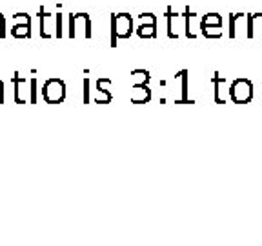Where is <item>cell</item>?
<instances>
[{
  "label": "cell",
  "mask_w": 262,
  "mask_h": 246,
  "mask_svg": "<svg viewBox=\"0 0 262 246\" xmlns=\"http://www.w3.org/2000/svg\"><path fill=\"white\" fill-rule=\"evenodd\" d=\"M133 33V18L129 13H111V46L117 48V38H128Z\"/></svg>",
  "instance_id": "obj_1"
},
{
  "label": "cell",
  "mask_w": 262,
  "mask_h": 246,
  "mask_svg": "<svg viewBox=\"0 0 262 246\" xmlns=\"http://www.w3.org/2000/svg\"><path fill=\"white\" fill-rule=\"evenodd\" d=\"M42 97L47 104H60L66 98V84L60 78H47L42 88Z\"/></svg>",
  "instance_id": "obj_2"
},
{
  "label": "cell",
  "mask_w": 262,
  "mask_h": 246,
  "mask_svg": "<svg viewBox=\"0 0 262 246\" xmlns=\"http://www.w3.org/2000/svg\"><path fill=\"white\" fill-rule=\"evenodd\" d=\"M67 35L75 38V36H84V38H91V18L87 13H75L69 15V33Z\"/></svg>",
  "instance_id": "obj_3"
},
{
  "label": "cell",
  "mask_w": 262,
  "mask_h": 246,
  "mask_svg": "<svg viewBox=\"0 0 262 246\" xmlns=\"http://www.w3.org/2000/svg\"><path fill=\"white\" fill-rule=\"evenodd\" d=\"M230 98L237 104H248L253 98V84L248 78H237L230 86Z\"/></svg>",
  "instance_id": "obj_4"
},
{
  "label": "cell",
  "mask_w": 262,
  "mask_h": 246,
  "mask_svg": "<svg viewBox=\"0 0 262 246\" xmlns=\"http://www.w3.org/2000/svg\"><path fill=\"white\" fill-rule=\"evenodd\" d=\"M40 16V36L42 38H49V36H57V15H51L49 11H44V8L38 10Z\"/></svg>",
  "instance_id": "obj_5"
},
{
  "label": "cell",
  "mask_w": 262,
  "mask_h": 246,
  "mask_svg": "<svg viewBox=\"0 0 262 246\" xmlns=\"http://www.w3.org/2000/svg\"><path fill=\"white\" fill-rule=\"evenodd\" d=\"M13 86H15V102L16 104H26L29 102V90H26V86H29V78H24L20 73H15V77L11 78Z\"/></svg>",
  "instance_id": "obj_6"
},
{
  "label": "cell",
  "mask_w": 262,
  "mask_h": 246,
  "mask_svg": "<svg viewBox=\"0 0 262 246\" xmlns=\"http://www.w3.org/2000/svg\"><path fill=\"white\" fill-rule=\"evenodd\" d=\"M184 31H186V36H190V38H195L197 36V26L202 28V18H199L197 13L190 11V8H186L184 10Z\"/></svg>",
  "instance_id": "obj_7"
},
{
  "label": "cell",
  "mask_w": 262,
  "mask_h": 246,
  "mask_svg": "<svg viewBox=\"0 0 262 246\" xmlns=\"http://www.w3.org/2000/svg\"><path fill=\"white\" fill-rule=\"evenodd\" d=\"M151 100V90L148 84H133L131 90V102L133 104H146Z\"/></svg>",
  "instance_id": "obj_8"
},
{
  "label": "cell",
  "mask_w": 262,
  "mask_h": 246,
  "mask_svg": "<svg viewBox=\"0 0 262 246\" xmlns=\"http://www.w3.org/2000/svg\"><path fill=\"white\" fill-rule=\"evenodd\" d=\"M166 13H168V36H170V38H179L180 28H184V26H180V22H179L182 16L177 15V13H173L171 8H168Z\"/></svg>",
  "instance_id": "obj_9"
},
{
  "label": "cell",
  "mask_w": 262,
  "mask_h": 246,
  "mask_svg": "<svg viewBox=\"0 0 262 246\" xmlns=\"http://www.w3.org/2000/svg\"><path fill=\"white\" fill-rule=\"evenodd\" d=\"M175 77H179V80H180V84H182V97L179 98V102H188L190 100V93H188V72L186 70H182V72L179 73V75H175Z\"/></svg>",
  "instance_id": "obj_10"
},
{
  "label": "cell",
  "mask_w": 262,
  "mask_h": 246,
  "mask_svg": "<svg viewBox=\"0 0 262 246\" xmlns=\"http://www.w3.org/2000/svg\"><path fill=\"white\" fill-rule=\"evenodd\" d=\"M137 35L140 38H155L157 36V26L155 24H140L137 30Z\"/></svg>",
  "instance_id": "obj_11"
},
{
  "label": "cell",
  "mask_w": 262,
  "mask_h": 246,
  "mask_svg": "<svg viewBox=\"0 0 262 246\" xmlns=\"http://www.w3.org/2000/svg\"><path fill=\"white\" fill-rule=\"evenodd\" d=\"M224 86H226V78H219V73H215V102H219V104L226 102V98L222 97Z\"/></svg>",
  "instance_id": "obj_12"
},
{
  "label": "cell",
  "mask_w": 262,
  "mask_h": 246,
  "mask_svg": "<svg viewBox=\"0 0 262 246\" xmlns=\"http://www.w3.org/2000/svg\"><path fill=\"white\" fill-rule=\"evenodd\" d=\"M11 35L15 38H26V36H31V26L29 24H18V26L11 28Z\"/></svg>",
  "instance_id": "obj_13"
},
{
  "label": "cell",
  "mask_w": 262,
  "mask_h": 246,
  "mask_svg": "<svg viewBox=\"0 0 262 246\" xmlns=\"http://www.w3.org/2000/svg\"><path fill=\"white\" fill-rule=\"evenodd\" d=\"M131 77H133V84H149V80H151V75H149V72H146V70H135L133 73H131Z\"/></svg>",
  "instance_id": "obj_14"
},
{
  "label": "cell",
  "mask_w": 262,
  "mask_h": 246,
  "mask_svg": "<svg viewBox=\"0 0 262 246\" xmlns=\"http://www.w3.org/2000/svg\"><path fill=\"white\" fill-rule=\"evenodd\" d=\"M202 26H222V16L219 13H208L202 18Z\"/></svg>",
  "instance_id": "obj_15"
},
{
  "label": "cell",
  "mask_w": 262,
  "mask_h": 246,
  "mask_svg": "<svg viewBox=\"0 0 262 246\" xmlns=\"http://www.w3.org/2000/svg\"><path fill=\"white\" fill-rule=\"evenodd\" d=\"M201 30L208 38H221L222 36V26H202Z\"/></svg>",
  "instance_id": "obj_16"
},
{
  "label": "cell",
  "mask_w": 262,
  "mask_h": 246,
  "mask_svg": "<svg viewBox=\"0 0 262 246\" xmlns=\"http://www.w3.org/2000/svg\"><path fill=\"white\" fill-rule=\"evenodd\" d=\"M252 20V38L257 33H262V13H257V15H252L250 16Z\"/></svg>",
  "instance_id": "obj_17"
},
{
  "label": "cell",
  "mask_w": 262,
  "mask_h": 246,
  "mask_svg": "<svg viewBox=\"0 0 262 246\" xmlns=\"http://www.w3.org/2000/svg\"><path fill=\"white\" fill-rule=\"evenodd\" d=\"M111 100H113V95H111V92L97 90V95H95V102H97V104H109Z\"/></svg>",
  "instance_id": "obj_18"
},
{
  "label": "cell",
  "mask_w": 262,
  "mask_h": 246,
  "mask_svg": "<svg viewBox=\"0 0 262 246\" xmlns=\"http://www.w3.org/2000/svg\"><path fill=\"white\" fill-rule=\"evenodd\" d=\"M18 24H29L31 26V16L27 13H15L13 15V26H18Z\"/></svg>",
  "instance_id": "obj_19"
},
{
  "label": "cell",
  "mask_w": 262,
  "mask_h": 246,
  "mask_svg": "<svg viewBox=\"0 0 262 246\" xmlns=\"http://www.w3.org/2000/svg\"><path fill=\"white\" fill-rule=\"evenodd\" d=\"M140 24H155L157 26V16L153 15V13H142V15L139 16Z\"/></svg>",
  "instance_id": "obj_20"
},
{
  "label": "cell",
  "mask_w": 262,
  "mask_h": 246,
  "mask_svg": "<svg viewBox=\"0 0 262 246\" xmlns=\"http://www.w3.org/2000/svg\"><path fill=\"white\" fill-rule=\"evenodd\" d=\"M111 86H113V82L109 80V78H98V80H97V90L111 92Z\"/></svg>",
  "instance_id": "obj_21"
},
{
  "label": "cell",
  "mask_w": 262,
  "mask_h": 246,
  "mask_svg": "<svg viewBox=\"0 0 262 246\" xmlns=\"http://www.w3.org/2000/svg\"><path fill=\"white\" fill-rule=\"evenodd\" d=\"M29 104H36V78H31V90H29Z\"/></svg>",
  "instance_id": "obj_22"
},
{
  "label": "cell",
  "mask_w": 262,
  "mask_h": 246,
  "mask_svg": "<svg viewBox=\"0 0 262 246\" xmlns=\"http://www.w3.org/2000/svg\"><path fill=\"white\" fill-rule=\"evenodd\" d=\"M89 102V80L84 78V104Z\"/></svg>",
  "instance_id": "obj_23"
},
{
  "label": "cell",
  "mask_w": 262,
  "mask_h": 246,
  "mask_svg": "<svg viewBox=\"0 0 262 246\" xmlns=\"http://www.w3.org/2000/svg\"><path fill=\"white\" fill-rule=\"evenodd\" d=\"M5 35H7L5 33V16L0 13V38H4Z\"/></svg>",
  "instance_id": "obj_24"
},
{
  "label": "cell",
  "mask_w": 262,
  "mask_h": 246,
  "mask_svg": "<svg viewBox=\"0 0 262 246\" xmlns=\"http://www.w3.org/2000/svg\"><path fill=\"white\" fill-rule=\"evenodd\" d=\"M57 36L60 38L62 36V15L57 13Z\"/></svg>",
  "instance_id": "obj_25"
},
{
  "label": "cell",
  "mask_w": 262,
  "mask_h": 246,
  "mask_svg": "<svg viewBox=\"0 0 262 246\" xmlns=\"http://www.w3.org/2000/svg\"><path fill=\"white\" fill-rule=\"evenodd\" d=\"M0 104H4V82L0 80Z\"/></svg>",
  "instance_id": "obj_26"
}]
</instances>
